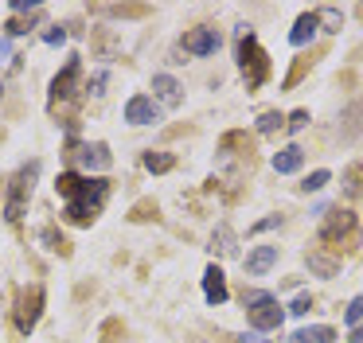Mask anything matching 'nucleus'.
I'll use <instances>...</instances> for the list:
<instances>
[{
	"label": "nucleus",
	"instance_id": "nucleus-35",
	"mask_svg": "<svg viewBox=\"0 0 363 343\" xmlns=\"http://www.w3.org/2000/svg\"><path fill=\"white\" fill-rule=\"evenodd\" d=\"M0 98H4V78H0Z\"/></svg>",
	"mask_w": 363,
	"mask_h": 343
},
{
	"label": "nucleus",
	"instance_id": "nucleus-15",
	"mask_svg": "<svg viewBox=\"0 0 363 343\" xmlns=\"http://www.w3.org/2000/svg\"><path fill=\"white\" fill-rule=\"evenodd\" d=\"M305 265H308V273H316V277H336L340 273V257H328L324 249H308Z\"/></svg>",
	"mask_w": 363,
	"mask_h": 343
},
{
	"label": "nucleus",
	"instance_id": "nucleus-24",
	"mask_svg": "<svg viewBox=\"0 0 363 343\" xmlns=\"http://www.w3.org/2000/svg\"><path fill=\"white\" fill-rule=\"evenodd\" d=\"M274 293H266V288H246L242 293V308H254V304H262V300H269Z\"/></svg>",
	"mask_w": 363,
	"mask_h": 343
},
{
	"label": "nucleus",
	"instance_id": "nucleus-32",
	"mask_svg": "<svg viewBox=\"0 0 363 343\" xmlns=\"http://www.w3.org/2000/svg\"><path fill=\"white\" fill-rule=\"evenodd\" d=\"M352 343H363V324H359V327H352Z\"/></svg>",
	"mask_w": 363,
	"mask_h": 343
},
{
	"label": "nucleus",
	"instance_id": "nucleus-20",
	"mask_svg": "<svg viewBox=\"0 0 363 343\" xmlns=\"http://www.w3.org/2000/svg\"><path fill=\"white\" fill-rule=\"evenodd\" d=\"M281 125H285V117L277 113V109H266V113L258 117V133H262V137H274V133L281 129Z\"/></svg>",
	"mask_w": 363,
	"mask_h": 343
},
{
	"label": "nucleus",
	"instance_id": "nucleus-29",
	"mask_svg": "<svg viewBox=\"0 0 363 343\" xmlns=\"http://www.w3.org/2000/svg\"><path fill=\"white\" fill-rule=\"evenodd\" d=\"M63 39H67V28H59V23H55V28H51L48 35H43V43H48V47H59Z\"/></svg>",
	"mask_w": 363,
	"mask_h": 343
},
{
	"label": "nucleus",
	"instance_id": "nucleus-21",
	"mask_svg": "<svg viewBox=\"0 0 363 343\" xmlns=\"http://www.w3.org/2000/svg\"><path fill=\"white\" fill-rule=\"evenodd\" d=\"M344 320H347L352 327H359V320H363V296H355V300L344 308Z\"/></svg>",
	"mask_w": 363,
	"mask_h": 343
},
{
	"label": "nucleus",
	"instance_id": "nucleus-1",
	"mask_svg": "<svg viewBox=\"0 0 363 343\" xmlns=\"http://www.w3.org/2000/svg\"><path fill=\"white\" fill-rule=\"evenodd\" d=\"M55 191L63 195V218L71 226H90L102 210V203L110 199V179H90L79 172H63L55 184Z\"/></svg>",
	"mask_w": 363,
	"mask_h": 343
},
{
	"label": "nucleus",
	"instance_id": "nucleus-23",
	"mask_svg": "<svg viewBox=\"0 0 363 343\" xmlns=\"http://www.w3.org/2000/svg\"><path fill=\"white\" fill-rule=\"evenodd\" d=\"M324 20V31H340V23H344V16L336 12V8H324V12H316Z\"/></svg>",
	"mask_w": 363,
	"mask_h": 343
},
{
	"label": "nucleus",
	"instance_id": "nucleus-31",
	"mask_svg": "<svg viewBox=\"0 0 363 343\" xmlns=\"http://www.w3.org/2000/svg\"><path fill=\"white\" fill-rule=\"evenodd\" d=\"M12 12H40V4H35V0H12Z\"/></svg>",
	"mask_w": 363,
	"mask_h": 343
},
{
	"label": "nucleus",
	"instance_id": "nucleus-12",
	"mask_svg": "<svg viewBox=\"0 0 363 343\" xmlns=\"http://www.w3.org/2000/svg\"><path fill=\"white\" fill-rule=\"evenodd\" d=\"M152 90H157V98L164 101L168 109H176L184 101V86L176 82L172 74H152Z\"/></svg>",
	"mask_w": 363,
	"mask_h": 343
},
{
	"label": "nucleus",
	"instance_id": "nucleus-11",
	"mask_svg": "<svg viewBox=\"0 0 363 343\" xmlns=\"http://www.w3.org/2000/svg\"><path fill=\"white\" fill-rule=\"evenodd\" d=\"M203 296H207V304H227V277H223V269L219 265H207L203 269Z\"/></svg>",
	"mask_w": 363,
	"mask_h": 343
},
{
	"label": "nucleus",
	"instance_id": "nucleus-2",
	"mask_svg": "<svg viewBox=\"0 0 363 343\" xmlns=\"http://www.w3.org/2000/svg\"><path fill=\"white\" fill-rule=\"evenodd\" d=\"M238 67H242V78H246L250 90H258V86L266 82V74H269L266 51L258 47V39H254V31L246 28V23L238 28Z\"/></svg>",
	"mask_w": 363,
	"mask_h": 343
},
{
	"label": "nucleus",
	"instance_id": "nucleus-16",
	"mask_svg": "<svg viewBox=\"0 0 363 343\" xmlns=\"http://www.w3.org/2000/svg\"><path fill=\"white\" fill-rule=\"evenodd\" d=\"M316 28H320V16H316V12L297 16V23H293V31H289V43H293V47H305L308 39L316 35Z\"/></svg>",
	"mask_w": 363,
	"mask_h": 343
},
{
	"label": "nucleus",
	"instance_id": "nucleus-33",
	"mask_svg": "<svg viewBox=\"0 0 363 343\" xmlns=\"http://www.w3.org/2000/svg\"><path fill=\"white\" fill-rule=\"evenodd\" d=\"M9 51H12V43H9V39H0V59H4Z\"/></svg>",
	"mask_w": 363,
	"mask_h": 343
},
{
	"label": "nucleus",
	"instance_id": "nucleus-4",
	"mask_svg": "<svg viewBox=\"0 0 363 343\" xmlns=\"http://www.w3.org/2000/svg\"><path fill=\"white\" fill-rule=\"evenodd\" d=\"M40 312H43V288L40 285H32V288H24L20 293V300H16V332L20 335H28L35 324H40Z\"/></svg>",
	"mask_w": 363,
	"mask_h": 343
},
{
	"label": "nucleus",
	"instance_id": "nucleus-25",
	"mask_svg": "<svg viewBox=\"0 0 363 343\" xmlns=\"http://www.w3.org/2000/svg\"><path fill=\"white\" fill-rule=\"evenodd\" d=\"M106 82H110V74H106V70H98V74L86 82V94H94V98H102V94H106Z\"/></svg>",
	"mask_w": 363,
	"mask_h": 343
},
{
	"label": "nucleus",
	"instance_id": "nucleus-30",
	"mask_svg": "<svg viewBox=\"0 0 363 343\" xmlns=\"http://www.w3.org/2000/svg\"><path fill=\"white\" fill-rule=\"evenodd\" d=\"M274 226H281V215H269V218H262V223H254V234H262V230H274Z\"/></svg>",
	"mask_w": 363,
	"mask_h": 343
},
{
	"label": "nucleus",
	"instance_id": "nucleus-18",
	"mask_svg": "<svg viewBox=\"0 0 363 343\" xmlns=\"http://www.w3.org/2000/svg\"><path fill=\"white\" fill-rule=\"evenodd\" d=\"M301 164H305V152H301L297 145H289V148H281V152L274 156V172H281V176H289V172H297Z\"/></svg>",
	"mask_w": 363,
	"mask_h": 343
},
{
	"label": "nucleus",
	"instance_id": "nucleus-6",
	"mask_svg": "<svg viewBox=\"0 0 363 343\" xmlns=\"http://www.w3.org/2000/svg\"><path fill=\"white\" fill-rule=\"evenodd\" d=\"M71 160L79 164L82 172H106L113 164V156H110V148H106L102 140H94V145H74Z\"/></svg>",
	"mask_w": 363,
	"mask_h": 343
},
{
	"label": "nucleus",
	"instance_id": "nucleus-22",
	"mask_svg": "<svg viewBox=\"0 0 363 343\" xmlns=\"http://www.w3.org/2000/svg\"><path fill=\"white\" fill-rule=\"evenodd\" d=\"M328 179H332V176H328V172L320 168V172H313V176H308L305 184H301V191H320V187L328 184Z\"/></svg>",
	"mask_w": 363,
	"mask_h": 343
},
{
	"label": "nucleus",
	"instance_id": "nucleus-13",
	"mask_svg": "<svg viewBox=\"0 0 363 343\" xmlns=\"http://www.w3.org/2000/svg\"><path fill=\"white\" fill-rule=\"evenodd\" d=\"M211 254L215 257H235L238 254V234L230 230V223H219L211 234Z\"/></svg>",
	"mask_w": 363,
	"mask_h": 343
},
{
	"label": "nucleus",
	"instance_id": "nucleus-14",
	"mask_svg": "<svg viewBox=\"0 0 363 343\" xmlns=\"http://www.w3.org/2000/svg\"><path fill=\"white\" fill-rule=\"evenodd\" d=\"M277 265V246H258L254 254H246V273L250 277H262V273H269Z\"/></svg>",
	"mask_w": 363,
	"mask_h": 343
},
{
	"label": "nucleus",
	"instance_id": "nucleus-5",
	"mask_svg": "<svg viewBox=\"0 0 363 343\" xmlns=\"http://www.w3.org/2000/svg\"><path fill=\"white\" fill-rule=\"evenodd\" d=\"M219 43H223V35L215 28H191V31H184L180 51L184 55H196V59H207V55L219 51Z\"/></svg>",
	"mask_w": 363,
	"mask_h": 343
},
{
	"label": "nucleus",
	"instance_id": "nucleus-9",
	"mask_svg": "<svg viewBox=\"0 0 363 343\" xmlns=\"http://www.w3.org/2000/svg\"><path fill=\"white\" fill-rule=\"evenodd\" d=\"M125 121L129 125H157L160 121V106L149 98V94H133L125 101Z\"/></svg>",
	"mask_w": 363,
	"mask_h": 343
},
{
	"label": "nucleus",
	"instance_id": "nucleus-26",
	"mask_svg": "<svg viewBox=\"0 0 363 343\" xmlns=\"http://www.w3.org/2000/svg\"><path fill=\"white\" fill-rule=\"evenodd\" d=\"M40 238H43V242H51V249H59V254H67V242H63V234H55L51 226H48V230H40Z\"/></svg>",
	"mask_w": 363,
	"mask_h": 343
},
{
	"label": "nucleus",
	"instance_id": "nucleus-3",
	"mask_svg": "<svg viewBox=\"0 0 363 343\" xmlns=\"http://www.w3.org/2000/svg\"><path fill=\"white\" fill-rule=\"evenodd\" d=\"M35 176H40V160L24 164V168H20L16 176H12V184H9V199H4V218H9V223H20V218H24L28 199H32V187H35Z\"/></svg>",
	"mask_w": 363,
	"mask_h": 343
},
{
	"label": "nucleus",
	"instance_id": "nucleus-28",
	"mask_svg": "<svg viewBox=\"0 0 363 343\" xmlns=\"http://www.w3.org/2000/svg\"><path fill=\"white\" fill-rule=\"evenodd\" d=\"M308 308H313V300H308V293H301V296H297V300H293V304H289V312H293V316H305V312H308Z\"/></svg>",
	"mask_w": 363,
	"mask_h": 343
},
{
	"label": "nucleus",
	"instance_id": "nucleus-34",
	"mask_svg": "<svg viewBox=\"0 0 363 343\" xmlns=\"http://www.w3.org/2000/svg\"><path fill=\"white\" fill-rule=\"evenodd\" d=\"M238 343H254V335H242V339H238Z\"/></svg>",
	"mask_w": 363,
	"mask_h": 343
},
{
	"label": "nucleus",
	"instance_id": "nucleus-19",
	"mask_svg": "<svg viewBox=\"0 0 363 343\" xmlns=\"http://www.w3.org/2000/svg\"><path fill=\"white\" fill-rule=\"evenodd\" d=\"M145 168H149L152 176H160V172H172V168H176V156H172V152H145Z\"/></svg>",
	"mask_w": 363,
	"mask_h": 343
},
{
	"label": "nucleus",
	"instance_id": "nucleus-10",
	"mask_svg": "<svg viewBox=\"0 0 363 343\" xmlns=\"http://www.w3.org/2000/svg\"><path fill=\"white\" fill-rule=\"evenodd\" d=\"M352 230H355V215H352V210H332V215L324 218V226H320V238L324 242H336V238H347Z\"/></svg>",
	"mask_w": 363,
	"mask_h": 343
},
{
	"label": "nucleus",
	"instance_id": "nucleus-27",
	"mask_svg": "<svg viewBox=\"0 0 363 343\" xmlns=\"http://www.w3.org/2000/svg\"><path fill=\"white\" fill-rule=\"evenodd\" d=\"M305 125H308V113H305V109H297V113H293L289 121H285V129H289V133H301Z\"/></svg>",
	"mask_w": 363,
	"mask_h": 343
},
{
	"label": "nucleus",
	"instance_id": "nucleus-8",
	"mask_svg": "<svg viewBox=\"0 0 363 343\" xmlns=\"http://www.w3.org/2000/svg\"><path fill=\"white\" fill-rule=\"evenodd\" d=\"M79 74H82V62H79V55H71L67 67H63V74H55V82H51V106L74 98V82H79Z\"/></svg>",
	"mask_w": 363,
	"mask_h": 343
},
{
	"label": "nucleus",
	"instance_id": "nucleus-7",
	"mask_svg": "<svg viewBox=\"0 0 363 343\" xmlns=\"http://www.w3.org/2000/svg\"><path fill=\"white\" fill-rule=\"evenodd\" d=\"M246 316H250L254 332H277V327H281V320H285V312H281V304H277V296H269V300L246 308Z\"/></svg>",
	"mask_w": 363,
	"mask_h": 343
},
{
	"label": "nucleus",
	"instance_id": "nucleus-17",
	"mask_svg": "<svg viewBox=\"0 0 363 343\" xmlns=\"http://www.w3.org/2000/svg\"><path fill=\"white\" fill-rule=\"evenodd\" d=\"M336 339V332H332L328 324H316V327H297V332L289 335V343H332Z\"/></svg>",
	"mask_w": 363,
	"mask_h": 343
}]
</instances>
